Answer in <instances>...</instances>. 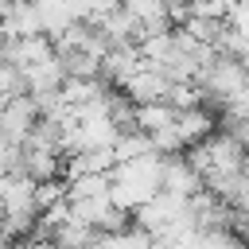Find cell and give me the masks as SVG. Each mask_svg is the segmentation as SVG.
<instances>
[{"label":"cell","instance_id":"obj_3","mask_svg":"<svg viewBox=\"0 0 249 249\" xmlns=\"http://www.w3.org/2000/svg\"><path fill=\"white\" fill-rule=\"evenodd\" d=\"M160 191L171 195V198H195L202 191V179L198 171L187 163V156H163V171H160Z\"/></svg>","mask_w":249,"mask_h":249},{"label":"cell","instance_id":"obj_12","mask_svg":"<svg viewBox=\"0 0 249 249\" xmlns=\"http://www.w3.org/2000/svg\"><path fill=\"white\" fill-rule=\"evenodd\" d=\"M109 191V175H82L66 183V202H82V198H97Z\"/></svg>","mask_w":249,"mask_h":249},{"label":"cell","instance_id":"obj_2","mask_svg":"<svg viewBox=\"0 0 249 249\" xmlns=\"http://www.w3.org/2000/svg\"><path fill=\"white\" fill-rule=\"evenodd\" d=\"M35 124H39V109H35V101L27 93H16V97L4 101V109H0V140L23 144Z\"/></svg>","mask_w":249,"mask_h":249},{"label":"cell","instance_id":"obj_4","mask_svg":"<svg viewBox=\"0 0 249 249\" xmlns=\"http://www.w3.org/2000/svg\"><path fill=\"white\" fill-rule=\"evenodd\" d=\"M167 86H171V82H167L160 70L144 66V70L128 74L117 89H121V97H124L128 105H152V101H163V97H167Z\"/></svg>","mask_w":249,"mask_h":249},{"label":"cell","instance_id":"obj_11","mask_svg":"<svg viewBox=\"0 0 249 249\" xmlns=\"http://www.w3.org/2000/svg\"><path fill=\"white\" fill-rule=\"evenodd\" d=\"M148 245H152V237L140 233L136 226H128L121 233H97V241H93V249H148Z\"/></svg>","mask_w":249,"mask_h":249},{"label":"cell","instance_id":"obj_14","mask_svg":"<svg viewBox=\"0 0 249 249\" xmlns=\"http://www.w3.org/2000/svg\"><path fill=\"white\" fill-rule=\"evenodd\" d=\"M241 175L249 179V148H245V156H241Z\"/></svg>","mask_w":249,"mask_h":249},{"label":"cell","instance_id":"obj_8","mask_svg":"<svg viewBox=\"0 0 249 249\" xmlns=\"http://www.w3.org/2000/svg\"><path fill=\"white\" fill-rule=\"evenodd\" d=\"M93 241H97V230H89L82 222H66V226H58L51 233L54 249H93Z\"/></svg>","mask_w":249,"mask_h":249},{"label":"cell","instance_id":"obj_7","mask_svg":"<svg viewBox=\"0 0 249 249\" xmlns=\"http://www.w3.org/2000/svg\"><path fill=\"white\" fill-rule=\"evenodd\" d=\"M175 124V109L167 101H152V105H132V128L152 136L160 128H171Z\"/></svg>","mask_w":249,"mask_h":249},{"label":"cell","instance_id":"obj_13","mask_svg":"<svg viewBox=\"0 0 249 249\" xmlns=\"http://www.w3.org/2000/svg\"><path fill=\"white\" fill-rule=\"evenodd\" d=\"M62 198H66V187H62V179H47V183H35V214H43V210L58 206Z\"/></svg>","mask_w":249,"mask_h":249},{"label":"cell","instance_id":"obj_1","mask_svg":"<svg viewBox=\"0 0 249 249\" xmlns=\"http://www.w3.org/2000/svg\"><path fill=\"white\" fill-rule=\"evenodd\" d=\"M195 86L202 89L206 101L226 105V101H233L237 93H245V66L233 62V58H226V54H218L214 62H206V66L198 70V82H195Z\"/></svg>","mask_w":249,"mask_h":249},{"label":"cell","instance_id":"obj_5","mask_svg":"<svg viewBox=\"0 0 249 249\" xmlns=\"http://www.w3.org/2000/svg\"><path fill=\"white\" fill-rule=\"evenodd\" d=\"M0 58H4L8 66H16V70L23 74V70H31V66H39V62L54 58V43H51L47 35L16 39V43H4V47H0Z\"/></svg>","mask_w":249,"mask_h":249},{"label":"cell","instance_id":"obj_10","mask_svg":"<svg viewBox=\"0 0 249 249\" xmlns=\"http://www.w3.org/2000/svg\"><path fill=\"white\" fill-rule=\"evenodd\" d=\"M187 16L191 19H206V23H226L230 19V8L233 0H183Z\"/></svg>","mask_w":249,"mask_h":249},{"label":"cell","instance_id":"obj_9","mask_svg":"<svg viewBox=\"0 0 249 249\" xmlns=\"http://www.w3.org/2000/svg\"><path fill=\"white\" fill-rule=\"evenodd\" d=\"M113 160L117 163H128V160H140V156H148L152 152V140L144 136V132H136V128H128V132H117V140H113Z\"/></svg>","mask_w":249,"mask_h":249},{"label":"cell","instance_id":"obj_6","mask_svg":"<svg viewBox=\"0 0 249 249\" xmlns=\"http://www.w3.org/2000/svg\"><path fill=\"white\" fill-rule=\"evenodd\" d=\"M175 136L183 140V152L202 144L210 132H218V113L210 105H198V109H187V113H175Z\"/></svg>","mask_w":249,"mask_h":249}]
</instances>
